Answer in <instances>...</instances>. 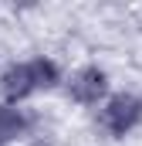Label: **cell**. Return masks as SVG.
<instances>
[{
  "instance_id": "obj_1",
  "label": "cell",
  "mask_w": 142,
  "mask_h": 146,
  "mask_svg": "<svg viewBox=\"0 0 142 146\" xmlns=\"http://www.w3.org/2000/svg\"><path fill=\"white\" fill-rule=\"evenodd\" d=\"M54 85H58V65L47 58H31V61L10 65L0 78V88L10 102H20V99L44 92V88H54Z\"/></svg>"
},
{
  "instance_id": "obj_5",
  "label": "cell",
  "mask_w": 142,
  "mask_h": 146,
  "mask_svg": "<svg viewBox=\"0 0 142 146\" xmlns=\"http://www.w3.org/2000/svg\"><path fill=\"white\" fill-rule=\"evenodd\" d=\"M0 146H3V143H0Z\"/></svg>"
},
{
  "instance_id": "obj_3",
  "label": "cell",
  "mask_w": 142,
  "mask_h": 146,
  "mask_svg": "<svg viewBox=\"0 0 142 146\" xmlns=\"http://www.w3.org/2000/svg\"><path fill=\"white\" fill-rule=\"evenodd\" d=\"M68 95L81 106H98L102 99L108 95V82H105V72L88 65V68H78L68 82Z\"/></svg>"
},
{
  "instance_id": "obj_2",
  "label": "cell",
  "mask_w": 142,
  "mask_h": 146,
  "mask_svg": "<svg viewBox=\"0 0 142 146\" xmlns=\"http://www.w3.org/2000/svg\"><path fill=\"white\" fill-rule=\"evenodd\" d=\"M98 122L105 126V133H112V136H125V133H132L142 122V102L135 95H125V92L122 95H108L102 102Z\"/></svg>"
},
{
  "instance_id": "obj_4",
  "label": "cell",
  "mask_w": 142,
  "mask_h": 146,
  "mask_svg": "<svg viewBox=\"0 0 142 146\" xmlns=\"http://www.w3.org/2000/svg\"><path fill=\"white\" fill-rule=\"evenodd\" d=\"M24 133V115L10 106H0V143L3 139H14Z\"/></svg>"
}]
</instances>
